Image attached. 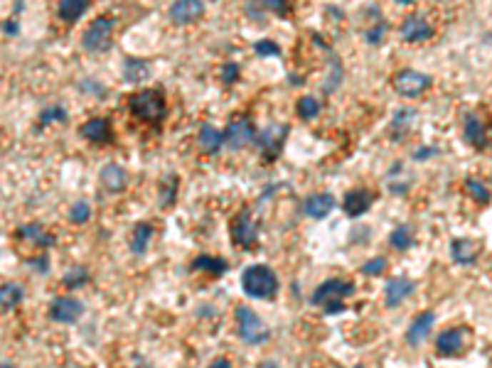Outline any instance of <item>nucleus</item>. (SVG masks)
<instances>
[{
    "mask_svg": "<svg viewBox=\"0 0 492 368\" xmlns=\"http://www.w3.org/2000/svg\"><path fill=\"white\" fill-rule=\"evenodd\" d=\"M20 302H23V287H20L18 282H5V285H0V310L10 312Z\"/></svg>",
    "mask_w": 492,
    "mask_h": 368,
    "instance_id": "obj_25",
    "label": "nucleus"
},
{
    "mask_svg": "<svg viewBox=\"0 0 492 368\" xmlns=\"http://www.w3.org/2000/svg\"><path fill=\"white\" fill-rule=\"evenodd\" d=\"M428 86H431V76H428V74H421V71L403 69V71H399V74L394 76V88H396V93H401V96H406V98L421 96V93H423Z\"/></svg>",
    "mask_w": 492,
    "mask_h": 368,
    "instance_id": "obj_8",
    "label": "nucleus"
},
{
    "mask_svg": "<svg viewBox=\"0 0 492 368\" xmlns=\"http://www.w3.org/2000/svg\"><path fill=\"white\" fill-rule=\"evenodd\" d=\"M197 143H200V150L207 155H214L224 143V136L217 131L214 126H202L200 136H197Z\"/></svg>",
    "mask_w": 492,
    "mask_h": 368,
    "instance_id": "obj_23",
    "label": "nucleus"
},
{
    "mask_svg": "<svg viewBox=\"0 0 492 368\" xmlns=\"http://www.w3.org/2000/svg\"><path fill=\"white\" fill-rule=\"evenodd\" d=\"M241 287L248 297L256 300H273L278 292V277L266 265H251L241 272Z\"/></svg>",
    "mask_w": 492,
    "mask_h": 368,
    "instance_id": "obj_2",
    "label": "nucleus"
},
{
    "mask_svg": "<svg viewBox=\"0 0 492 368\" xmlns=\"http://www.w3.org/2000/svg\"><path fill=\"white\" fill-rule=\"evenodd\" d=\"M81 136L91 143H106L111 138V123L106 118H91L81 126Z\"/></svg>",
    "mask_w": 492,
    "mask_h": 368,
    "instance_id": "obj_20",
    "label": "nucleus"
},
{
    "mask_svg": "<svg viewBox=\"0 0 492 368\" xmlns=\"http://www.w3.org/2000/svg\"><path fill=\"white\" fill-rule=\"evenodd\" d=\"M81 315H84V307L74 297H57L49 305V320L59 322V324H74Z\"/></svg>",
    "mask_w": 492,
    "mask_h": 368,
    "instance_id": "obj_10",
    "label": "nucleus"
},
{
    "mask_svg": "<svg viewBox=\"0 0 492 368\" xmlns=\"http://www.w3.org/2000/svg\"><path fill=\"white\" fill-rule=\"evenodd\" d=\"M89 219H91V209H89V204H86V202H76L69 209V221H71V224H86Z\"/></svg>",
    "mask_w": 492,
    "mask_h": 368,
    "instance_id": "obj_32",
    "label": "nucleus"
},
{
    "mask_svg": "<svg viewBox=\"0 0 492 368\" xmlns=\"http://www.w3.org/2000/svg\"><path fill=\"white\" fill-rule=\"evenodd\" d=\"M396 3H406L408 5V3H413V0H396Z\"/></svg>",
    "mask_w": 492,
    "mask_h": 368,
    "instance_id": "obj_42",
    "label": "nucleus"
},
{
    "mask_svg": "<svg viewBox=\"0 0 492 368\" xmlns=\"http://www.w3.org/2000/svg\"><path fill=\"white\" fill-rule=\"evenodd\" d=\"M101 184L109 192H124L126 184H129V175H126L124 167L119 165H106L101 170Z\"/></svg>",
    "mask_w": 492,
    "mask_h": 368,
    "instance_id": "obj_21",
    "label": "nucleus"
},
{
    "mask_svg": "<svg viewBox=\"0 0 492 368\" xmlns=\"http://www.w3.org/2000/svg\"><path fill=\"white\" fill-rule=\"evenodd\" d=\"M333 209H335L333 194H313V197H308L306 204H303V211H306L311 219H325V216H330Z\"/></svg>",
    "mask_w": 492,
    "mask_h": 368,
    "instance_id": "obj_19",
    "label": "nucleus"
},
{
    "mask_svg": "<svg viewBox=\"0 0 492 368\" xmlns=\"http://www.w3.org/2000/svg\"><path fill=\"white\" fill-rule=\"evenodd\" d=\"M286 136H288V126H283V123H271V126H266V131L261 133V140H258L261 143L263 158L273 160L281 153V148H283Z\"/></svg>",
    "mask_w": 492,
    "mask_h": 368,
    "instance_id": "obj_11",
    "label": "nucleus"
},
{
    "mask_svg": "<svg viewBox=\"0 0 492 368\" xmlns=\"http://www.w3.org/2000/svg\"><path fill=\"white\" fill-rule=\"evenodd\" d=\"M226 145H229L231 150H241L246 148L248 143L253 140V126L248 118H234L229 123V128H226V136H224Z\"/></svg>",
    "mask_w": 492,
    "mask_h": 368,
    "instance_id": "obj_13",
    "label": "nucleus"
},
{
    "mask_svg": "<svg viewBox=\"0 0 492 368\" xmlns=\"http://www.w3.org/2000/svg\"><path fill=\"white\" fill-rule=\"evenodd\" d=\"M355 368H362V366H355Z\"/></svg>",
    "mask_w": 492,
    "mask_h": 368,
    "instance_id": "obj_44",
    "label": "nucleus"
},
{
    "mask_svg": "<svg viewBox=\"0 0 492 368\" xmlns=\"http://www.w3.org/2000/svg\"><path fill=\"white\" fill-rule=\"evenodd\" d=\"M209 368H231V364L226 359H217V361H212V366Z\"/></svg>",
    "mask_w": 492,
    "mask_h": 368,
    "instance_id": "obj_40",
    "label": "nucleus"
},
{
    "mask_svg": "<svg viewBox=\"0 0 492 368\" xmlns=\"http://www.w3.org/2000/svg\"><path fill=\"white\" fill-rule=\"evenodd\" d=\"M234 317H236V332H239V337L244 339L246 344L258 347V344L268 342V329L251 307L239 305L234 312Z\"/></svg>",
    "mask_w": 492,
    "mask_h": 368,
    "instance_id": "obj_3",
    "label": "nucleus"
},
{
    "mask_svg": "<svg viewBox=\"0 0 492 368\" xmlns=\"http://www.w3.org/2000/svg\"><path fill=\"white\" fill-rule=\"evenodd\" d=\"M401 37L406 42H426L433 37V27L428 25L423 15H408L401 22Z\"/></svg>",
    "mask_w": 492,
    "mask_h": 368,
    "instance_id": "obj_14",
    "label": "nucleus"
},
{
    "mask_svg": "<svg viewBox=\"0 0 492 368\" xmlns=\"http://www.w3.org/2000/svg\"><path fill=\"white\" fill-rule=\"evenodd\" d=\"M151 76V66L143 59H126L124 64V79L131 83H143Z\"/></svg>",
    "mask_w": 492,
    "mask_h": 368,
    "instance_id": "obj_24",
    "label": "nucleus"
},
{
    "mask_svg": "<svg viewBox=\"0 0 492 368\" xmlns=\"http://www.w3.org/2000/svg\"><path fill=\"white\" fill-rule=\"evenodd\" d=\"M355 292V285L350 280H340V277H330L323 285L315 287L313 292V305L325 310L328 315H337L345 310V300Z\"/></svg>",
    "mask_w": 492,
    "mask_h": 368,
    "instance_id": "obj_1",
    "label": "nucleus"
},
{
    "mask_svg": "<svg viewBox=\"0 0 492 368\" xmlns=\"http://www.w3.org/2000/svg\"><path fill=\"white\" fill-rule=\"evenodd\" d=\"M54 121H67V111H64L62 106H49V108L42 111V116H40L42 126H47V123H54Z\"/></svg>",
    "mask_w": 492,
    "mask_h": 368,
    "instance_id": "obj_34",
    "label": "nucleus"
},
{
    "mask_svg": "<svg viewBox=\"0 0 492 368\" xmlns=\"http://www.w3.org/2000/svg\"><path fill=\"white\" fill-rule=\"evenodd\" d=\"M111 32L114 22L109 18H96L89 25V30L84 32V49L86 52H106L111 47Z\"/></svg>",
    "mask_w": 492,
    "mask_h": 368,
    "instance_id": "obj_7",
    "label": "nucleus"
},
{
    "mask_svg": "<svg viewBox=\"0 0 492 368\" xmlns=\"http://www.w3.org/2000/svg\"><path fill=\"white\" fill-rule=\"evenodd\" d=\"M89 8V0H59V18L64 22H76Z\"/></svg>",
    "mask_w": 492,
    "mask_h": 368,
    "instance_id": "obj_26",
    "label": "nucleus"
},
{
    "mask_svg": "<svg viewBox=\"0 0 492 368\" xmlns=\"http://www.w3.org/2000/svg\"><path fill=\"white\" fill-rule=\"evenodd\" d=\"M480 253H483V245L470 238H456L451 243V255L458 265H473L480 258Z\"/></svg>",
    "mask_w": 492,
    "mask_h": 368,
    "instance_id": "obj_15",
    "label": "nucleus"
},
{
    "mask_svg": "<svg viewBox=\"0 0 492 368\" xmlns=\"http://www.w3.org/2000/svg\"><path fill=\"white\" fill-rule=\"evenodd\" d=\"M86 280H89V272L84 267H71L67 275H64V285L67 287H81Z\"/></svg>",
    "mask_w": 492,
    "mask_h": 368,
    "instance_id": "obj_33",
    "label": "nucleus"
},
{
    "mask_svg": "<svg viewBox=\"0 0 492 368\" xmlns=\"http://www.w3.org/2000/svg\"><path fill=\"white\" fill-rule=\"evenodd\" d=\"M463 136H466V140L473 145L475 150H488L490 148L492 133H490L488 123L483 121V116L468 113L466 116V126H463Z\"/></svg>",
    "mask_w": 492,
    "mask_h": 368,
    "instance_id": "obj_9",
    "label": "nucleus"
},
{
    "mask_svg": "<svg viewBox=\"0 0 492 368\" xmlns=\"http://www.w3.org/2000/svg\"><path fill=\"white\" fill-rule=\"evenodd\" d=\"M204 15V0H175L170 8V20L175 25H192Z\"/></svg>",
    "mask_w": 492,
    "mask_h": 368,
    "instance_id": "obj_12",
    "label": "nucleus"
},
{
    "mask_svg": "<svg viewBox=\"0 0 492 368\" xmlns=\"http://www.w3.org/2000/svg\"><path fill=\"white\" fill-rule=\"evenodd\" d=\"M32 267H37L40 272H47V258H35V260H27Z\"/></svg>",
    "mask_w": 492,
    "mask_h": 368,
    "instance_id": "obj_39",
    "label": "nucleus"
},
{
    "mask_svg": "<svg viewBox=\"0 0 492 368\" xmlns=\"http://www.w3.org/2000/svg\"><path fill=\"white\" fill-rule=\"evenodd\" d=\"M131 111H134L136 118L146 121V123H158L163 121L165 116V98L160 91H153V88H148V91H138L131 96Z\"/></svg>",
    "mask_w": 492,
    "mask_h": 368,
    "instance_id": "obj_4",
    "label": "nucleus"
},
{
    "mask_svg": "<svg viewBox=\"0 0 492 368\" xmlns=\"http://www.w3.org/2000/svg\"><path fill=\"white\" fill-rule=\"evenodd\" d=\"M151 236H153V226L151 224H136L134 228V236H131V250H134L136 255L146 253L148 250V243H151Z\"/></svg>",
    "mask_w": 492,
    "mask_h": 368,
    "instance_id": "obj_27",
    "label": "nucleus"
},
{
    "mask_svg": "<svg viewBox=\"0 0 492 368\" xmlns=\"http://www.w3.org/2000/svg\"><path fill=\"white\" fill-rule=\"evenodd\" d=\"M258 3H261L266 10H271V13L281 15V18L288 15V0H258Z\"/></svg>",
    "mask_w": 492,
    "mask_h": 368,
    "instance_id": "obj_35",
    "label": "nucleus"
},
{
    "mask_svg": "<svg viewBox=\"0 0 492 368\" xmlns=\"http://www.w3.org/2000/svg\"><path fill=\"white\" fill-rule=\"evenodd\" d=\"M466 192H468L470 197H473L478 204H488L490 199H492L490 189L485 187V184L480 182V180H473V177H470V180H466Z\"/></svg>",
    "mask_w": 492,
    "mask_h": 368,
    "instance_id": "obj_30",
    "label": "nucleus"
},
{
    "mask_svg": "<svg viewBox=\"0 0 492 368\" xmlns=\"http://www.w3.org/2000/svg\"><path fill=\"white\" fill-rule=\"evenodd\" d=\"M256 368H278V364H273V361H263V364H258Z\"/></svg>",
    "mask_w": 492,
    "mask_h": 368,
    "instance_id": "obj_41",
    "label": "nucleus"
},
{
    "mask_svg": "<svg viewBox=\"0 0 492 368\" xmlns=\"http://www.w3.org/2000/svg\"><path fill=\"white\" fill-rule=\"evenodd\" d=\"M234 79H236V64H226V69H224V81L231 83Z\"/></svg>",
    "mask_w": 492,
    "mask_h": 368,
    "instance_id": "obj_38",
    "label": "nucleus"
},
{
    "mask_svg": "<svg viewBox=\"0 0 492 368\" xmlns=\"http://www.w3.org/2000/svg\"><path fill=\"white\" fill-rule=\"evenodd\" d=\"M384 270H386V258H372L369 263L362 265L364 275H381Z\"/></svg>",
    "mask_w": 492,
    "mask_h": 368,
    "instance_id": "obj_36",
    "label": "nucleus"
},
{
    "mask_svg": "<svg viewBox=\"0 0 492 368\" xmlns=\"http://www.w3.org/2000/svg\"><path fill=\"white\" fill-rule=\"evenodd\" d=\"M18 236L35 245H40V248H49V245L54 243V236L47 233L45 228H42V224H23L18 228Z\"/></svg>",
    "mask_w": 492,
    "mask_h": 368,
    "instance_id": "obj_22",
    "label": "nucleus"
},
{
    "mask_svg": "<svg viewBox=\"0 0 492 368\" xmlns=\"http://www.w3.org/2000/svg\"><path fill=\"white\" fill-rule=\"evenodd\" d=\"M413 290H416V285H413L411 280H406V277H391V280L386 282V287H384L386 307H399L403 300L411 297Z\"/></svg>",
    "mask_w": 492,
    "mask_h": 368,
    "instance_id": "obj_17",
    "label": "nucleus"
},
{
    "mask_svg": "<svg viewBox=\"0 0 492 368\" xmlns=\"http://www.w3.org/2000/svg\"><path fill=\"white\" fill-rule=\"evenodd\" d=\"M256 54H268V57H276V54L281 52L278 49V44L276 42H266V40H261V42H256Z\"/></svg>",
    "mask_w": 492,
    "mask_h": 368,
    "instance_id": "obj_37",
    "label": "nucleus"
},
{
    "mask_svg": "<svg viewBox=\"0 0 492 368\" xmlns=\"http://www.w3.org/2000/svg\"><path fill=\"white\" fill-rule=\"evenodd\" d=\"M389 243L394 245L396 250H408V248L413 245V233H411V228H408V226L394 228V231H391V236H389Z\"/></svg>",
    "mask_w": 492,
    "mask_h": 368,
    "instance_id": "obj_29",
    "label": "nucleus"
},
{
    "mask_svg": "<svg viewBox=\"0 0 492 368\" xmlns=\"http://www.w3.org/2000/svg\"><path fill=\"white\" fill-rule=\"evenodd\" d=\"M318 113H320V103H318V98L306 96V98H301V101H298V116H301V118L313 121Z\"/></svg>",
    "mask_w": 492,
    "mask_h": 368,
    "instance_id": "obj_31",
    "label": "nucleus"
},
{
    "mask_svg": "<svg viewBox=\"0 0 492 368\" xmlns=\"http://www.w3.org/2000/svg\"><path fill=\"white\" fill-rule=\"evenodd\" d=\"M192 270H202L209 275H222L226 270V263L222 258H212V255H200V258L192 260Z\"/></svg>",
    "mask_w": 492,
    "mask_h": 368,
    "instance_id": "obj_28",
    "label": "nucleus"
},
{
    "mask_svg": "<svg viewBox=\"0 0 492 368\" xmlns=\"http://www.w3.org/2000/svg\"><path fill=\"white\" fill-rule=\"evenodd\" d=\"M468 329L463 327H451L446 332L438 334L436 339V354L443 356V359H453V356H461L468 349Z\"/></svg>",
    "mask_w": 492,
    "mask_h": 368,
    "instance_id": "obj_6",
    "label": "nucleus"
},
{
    "mask_svg": "<svg viewBox=\"0 0 492 368\" xmlns=\"http://www.w3.org/2000/svg\"><path fill=\"white\" fill-rule=\"evenodd\" d=\"M0 368H13V366H8V364H0Z\"/></svg>",
    "mask_w": 492,
    "mask_h": 368,
    "instance_id": "obj_43",
    "label": "nucleus"
},
{
    "mask_svg": "<svg viewBox=\"0 0 492 368\" xmlns=\"http://www.w3.org/2000/svg\"><path fill=\"white\" fill-rule=\"evenodd\" d=\"M433 322H436L433 312H431V310L421 312V315H418L416 320L411 322V327H408V332H406L408 347H418V344H423L426 339H428L431 329H433Z\"/></svg>",
    "mask_w": 492,
    "mask_h": 368,
    "instance_id": "obj_16",
    "label": "nucleus"
},
{
    "mask_svg": "<svg viewBox=\"0 0 492 368\" xmlns=\"http://www.w3.org/2000/svg\"><path fill=\"white\" fill-rule=\"evenodd\" d=\"M229 233H231V243L236 245V248L241 250H251L253 245H256V238H258V228L253 224L251 214L244 209L239 211V214L231 219V226H229Z\"/></svg>",
    "mask_w": 492,
    "mask_h": 368,
    "instance_id": "obj_5",
    "label": "nucleus"
},
{
    "mask_svg": "<svg viewBox=\"0 0 492 368\" xmlns=\"http://www.w3.org/2000/svg\"><path fill=\"white\" fill-rule=\"evenodd\" d=\"M374 202V194L367 192V189H352V192L345 194V202H342V209H345L347 216H352V219H357V216H362L364 211L372 206Z\"/></svg>",
    "mask_w": 492,
    "mask_h": 368,
    "instance_id": "obj_18",
    "label": "nucleus"
}]
</instances>
